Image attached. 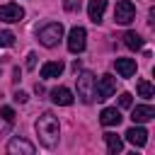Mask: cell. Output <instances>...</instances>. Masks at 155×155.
Instances as JSON below:
<instances>
[{"instance_id":"1","label":"cell","mask_w":155,"mask_h":155,"mask_svg":"<svg viewBox=\"0 0 155 155\" xmlns=\"http://www.w3.org/2000/svg\"><path fill=\"white\" fill-rule=\"evenodd\" d=\"M34 128H36L39 143H41L44 148H56V145H58V131H61V126H58V119H56L51 111H44V114L36 119Z\"/></svg>"},{"instance_id":"2","label":"cell","mask_w":155,"mask_h":155,"mask_svg":"<svg viewBox=\"0 0 155 155\" xmlns=\"http://www.w3.org/2000/svg\"><path fill=\"white\" fill-rule=\"evenodd\" d=\"M75 82H78V97H80L85 104H90V102L97 97V78H94L90 70H82V73L75 78Z\"/></svg>"},{"instance_id":"3","label":"cell","mask_w":155,"mask_h":155,"mask_svg":"<svg viewBox=\"0 0 155 155\" xmlns=\"http://www.w3.org/2000/svg\"><path fill=\"white\" fill-rule=\"evenodd\" d=\"M39 41L46 46V48H53V46H58V41L63 39V24L61 22H48V24H44L41 29H39Z\"/></svg>"},{"instance_id":"4","label":"cell","mask_w":155,"mask_h":155,"mask_svg":"<svg viewBox=\"0 0 155 155\" xmlns=\"http://www.w3.org/2000/svg\"><path fill=\"white\" fill-rule=\"evenodd\" d=\"M136 19V5L131 0H119L114 7V22L116 24H131Z\"/></svg>"},{"instance_id":"5","label":"cell","mask_w":155,"mask_h":155,"mask_svg":"<svg viewBox=\"0 0 155 155\" xmlns=\"http://www.w3.org/2000/svg\"><path fill=\"white\" fill-rule=\"evenodd\" d=\"M87 46V31L82 27H73L68 34V51L70 53H82Z\"/></svg>"},{"instance_id":"6","label":"cell","mask_w":155,"mask_h":155,"mask_svg":"<svg viewBox=\"0 0 155 155\" xmlns=\"http://www.w3.org/2000/svg\"><path fill=\"white\" fill-rule=\"evenodd\" d=\"M24 17V7L17 5V2H7V5H0V19L2 22H22Z\"/></svg>"},{"instance_id":"7","label":"cell","mask_w":155,"mask_h":155,"mask_svg":"<svg viewBox=\"0 0 155 155\" xmlns=\"http://www.w3.org/2000/svg\"><path fill=\"white\" fill-rule=\"evenodd\" d=\"M116 90V78L114 75H102L99 78V85H97V99H109Z\"/></svg>"},{"instance_id":"8","label":"cell","mask_w":155,"mask_h":155,"mask_svg":"<svg viewBox=\"0 0 155 155\" xmlns=\"http://www.w3.org/2000/svg\"><path fill=\"white\" fill-rule=\"evenodd\" d=\"M7 153H10V155H17V153H22V155H34V145H31L29 140H24V138H12V140L7 143Z\"/></svg>"},{"instance_id":"9","label":"cell","mask_w":155,"mask_h":155,"mask_svg":"<svg viewBox=\"0 0 155 155\" xmlns=\"http://www.w3.org/2000/svg\"><path fill=\"white\" fill-rule=\"evenodd\" d=\"M153 116H155V109H153L150 104H138V107H133V111H131L133 124H145V121H150Z\"/></svg>"},{"instance_id":"10","label":"cell","mask_w":155,"mask_h":155,"mask_svg":"<svg viewBox=\"0 0 155 155\" xmlns=\"http://www.w3.org/2000/svg\"><path fill=\"white\" fill-rule=\"evenodd\" d=\"M126 140L133 143V145H138V148H143V145L148 143V131H145L143 126H133V128L126 131Z\"/></svg>"},{"instance_id":"11","label":"cell","mask_w":155,"mask_h":155,"mask_svg":"<svg viewBox=\"0 0 155 155\" xmlns=\"http://www.w3.org/2000/svg\"><path fill=\"white\" fill-rule=\"evenodd\" d=\"M104 10H107V0H90V2H87V15H90V19H92L94 24L102 22Z\"/></svg>"},{"instance_id":"12","label":"cell","mask_w":155,"mask_h":155,"mask_svg":"<svg viewBox=\"0 0 155 155\" xmlns=\"http://www.w3.org/2000/svg\"><path fill=\"white\" fill-rule=\"evenodd\" d=\"M114 68H116V73H119L121 78L136 75V61H133V58H116V61H114Z\"/></svg>"},{"instance_id":"13","label":"cell","mask_w":155,"mask_h":155,"mask_svg":"<svg viewBox=\"0 0 155 155\" xmlns=\"http://www.w3.org/2000/svg\"><path fill=\"white\" fill-rule=\"evenodd\" d=\"M51 102L61 104V107H70L73 104V92L68 87H56V90H51Z\"/></svg>"},{"instance_id":"14","label":"cell","mask_w":155,"mask_h":155,"mask_svg":"<svg viewBox=\"0 0 155 155\" xmlns=\"http://www.w3.org/2000/svg\"><path fill=\"white\" fill-rule=\"evenodd\" d=\"M63 70H65L63 61H48V63L41 65V78H44V80H48V78H58Z\"/></svg>"},{"instance_id":"15","label":"cell","mask_w":155,"mask_h":155,"mask_svg":"<svg viewBox=\"0 0 155 155\" xmlns=\"http://www.w3.org/2000/svg\"><path fill=\"white\" fill-rule=\"evenodd\" d=\"M99 121H102L104 126H119V124H121V111H119L116 107H107V109H102Z\"/></svg>"},{"instance_id":"16","label":"cell","mask_w":155,"mask_h":155,"mask_svg":"<svg viewBox=\"0 0 155 155\" xmlns=\"http://www.w3.org/2000/svg\"><path fill=\"white\" fill-rule=\"evenodd\" d=\"M104 140H107V150H109L111 155H116V153L124 150V140H121L116 133H104Z\"/></svg>"},{"instance_id":"17","label":"cell","mask_w":155,"mask_h":155,"mask_svg":"<svg viewBox=\"0 0 155 155\" xmlns=\"http://www.w3.org/2000/svg\"><path fill=\"white\" fill-rule=\"evenodd\" d=\"M124 44H126L131 51L143 48V39H140V34H136V31H126V34H124Z\"/></svg>"},{"instance_id":"18","label":"cell","mask_w":155,"mask_h":155,"mask_svg":"<svg viewBox=\"0 0 155 155\" xmlns=\"http://www.w3.org/2000/svg\"><path fill=\"white\" fill-rule=\"evenodd\" d=\"M138 94H140L143 99H153V94H155V87H153L148 80H138Z\"/></svg>"},{"instance_id":"19","label":"cell","mask_w":155,"mask_h":155,"mask_svg":"<svg viewBox=\"0 0 155 155\" xmlns=\"http://www.w3.org/2000/svg\"><path fill=\"white\" fill-rule=\"evenodd\" d=\"M15 44V34L12 31H0V48H7Z\"/></svg>"},{"instance_id":"20","label":"cell","mask_w":155,"mask_h":155,"mask_svg":"<svg viewBox=\"0 0 155 155\" xmlns=\"http://www.w3.org/2000/svg\"><path fill=\"white\" fill-rule=\"evenodd\" d=\"M0 116H2L7 124H12V121H15V111H12L10 107H2V109H0Z\"/></svg>"},{"instance_id":"21","label":"cell","mask_w":155,"mask_h":155,"mask_svg":"<svg viewBox=\"0 0 155 155\" xmlns=\"http://www.w3.org/2000/svg\"><path fill=\"white\" fill-rule=\"evenodd\" d=\"M63 7L68 12H78L80 10V0H63Z\"/></svg>"},{"instance_id":"22","label":"cell","mask_w":155,"mask_h":155,"mask_svg":"<svg viewBox=\"0 0 155 155\" xmlns=\"http://www.w3.org/2000/svg\"><path fill=\"white\" fill-rule=\"evenodd\" d=\"M119 104H121V107H124V109H128V107H131V104H133V97H131V94H128V92H124V94H121V97H119Z\"/></svg>"},{"instance_id":"23","label":"cell","mask_w":155,"mask_h":155,"mask_svg":"<svg viewBox=\"0 0 155 155\" xmlns=\"http://www.w3.org/2000/svg\"><path fill=\"white\" fill-rule=\"evenodd\" d=\"M12 99H15V102H19V104H24V102H27V99H29V97H27V92H22V90H17V92H15V97H12Z\"/></svg>"},{"instance_id":"24","label":"cell","mask_w":155,"mask_h":155,"mask_svg":"<svg viewBox=\"0 0 155 155\" xmlns=\"http://www.w3.org/2000/svg\"><path fill=\"white\" fill-rule=\"evenodd\" d=\"M34 65H36V53H29V56H27V68L31 70Z\"/></svg>"}]
</instances>
